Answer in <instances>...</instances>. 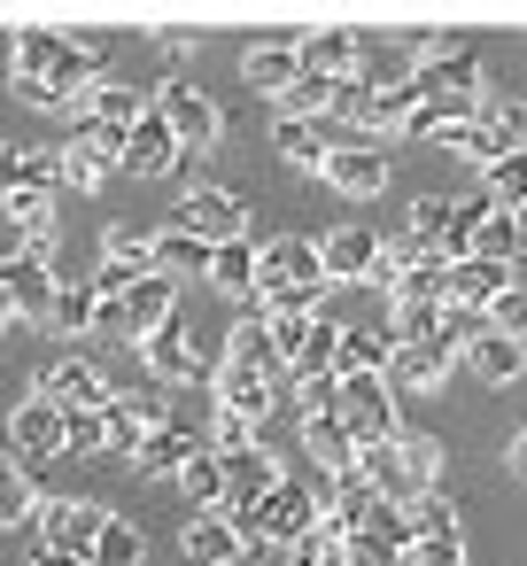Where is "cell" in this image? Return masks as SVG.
Listing matches in <instances>:
<instances>
[{
    "mask_svg": "<svg viewBox=\"0 0 527 566\" xmlns=\"http://www.w3.org/2000/svg\"><path fill=\"white\" fill-rule=\"evenodd\" d=\"M102 71H109V40L102 32H86V40H63V55H55V71H48V86H32V102L48 109V117H71L94 86H102Z\"/></svg>",
    "mask_w": 527,
    "mask_h": 566,
    "instance_id": "6da1fadb",
    "label": "cell"
},
{
    "mask_svg": "<svg viewBox=\"0 0 527 566\" xmlns=\"http://www.w3.org/2000/svg\"><path fill=\"white\" fill-rule=\"evenodd\" d=\"M156 117L179 133V148H187V156H202V148H218V140H225V109H218L194 78H179V71L156 86Z\"/></svg>",
    "mask_w": 527,
    "mask_h": 566,
    "instance_id": "7a4b0ae2",
    "label": "cell"
},
{
    "mask_svg": "<svg viewBox=\"0 0 527 566\" xmlns=\"http://www.w3.org/2000/svg\"><path fill=\"white\" fill-rule=\"evenodd\" d=\"M55 295H63V280H55V256H0V311L9 318H24V326H48L55 318Z\"/></svg>",
    "mask_w": 527,
    "mask_h": 566,
    "instance_id": "3957f363",
    "label": "cell"
},
{
    "mask_svg": "<svg viewBox=\"0 0 527 566\" xmlns=\"http://www.w3.org/2000/svg\"><path fill=\"white\" fill-rule=\"evenodd\" d=\"M171 226L202 233L210 249H225V241H256V218H249V202H241L233 187H187V195H179V218H171Z\"/></svg>",
    "mask_w": 527,
    "mask_h": 566,
    "instance_id": "277c9868",
    "label": "cell"
},
{
    "mask_svg": "<svg viewBox=\"0 0 527 566\" xmlns=\"http://www.w3.org/2000/svg\"><path fill=\"white\" fill-rule=\"evenodd\" d=\"M32 527H40V551H71V558H86V566H94V543H102V527H109V504L63 496V504H40V512H32Z\"/></svg>",
    "mask_w": 527,
    "mask_h": 566,
    "instance_id": "5b68a950",
    "label": "cell"
},
{
    "mask_svg": "<svg viewBox=\"0 0 527 566\" xmlns=\"http://www.w3.org/2000/svg\"><path fill=\"white\" fill-rule=\"evenodd\" d=\"M341 427L357 442H403V411L388 380H341Z\"/></svg>",
    "mask_w": 527,
    "mask_h": 566,
    "instance_id": "8992f818",
    "label": "cell"
},
{
    "mask_svg": "<svg viewBox=\"0 0 527 566\" xmlns=\"http://www.w3.org/2000/svg\"><path fill=\"white\" fill-rule=\"evenodd\" d=\"M179 318V280L171 272H156V280H140L133 295H125V311H102V326L109 334H133V342H148V334H164Z\"/></svg>",
    "mask_w": 527,
    "mask_h": 566,
    "instance_id": "52a82bcc",
    "label": "cell"
},
{
    "mask_svg": "<svg viewBox=\"0 0 527 566\" xmlns=\"http://www.w3.org/2000/svg\"><path fill=\"white\" fill-rule=\"evenodd\" d=\"M388 171H396V164H388L380 140H341V148L326 156V187L349 195V202H372V195L388 187Z\"/></svg>",
    "mask_w": 527,
    "mask_h": 566,
    "instance_id": "ba28073f",
    "label": "cell"
},
{
    "mask_svg": "<svg viewBox=\"0 0 527 566\" xmlns=\"http://www.w3.org/2000/svg\"><path fill=\"white\" fill-rule=\"evenodd\" d=\"M32 396H48V403H63V411H102L117 388H109V380H102V365H86V357H48Z\"/></svg>",
    "mask_w": 527,
    "mask_h": 566,
    "instance_id": "9c48e42d",
    "label": "cell"
},
{
    "mask_svg": "<svg viewBox=\"0 0 527 566\" xmlns=\"http://www.w3.org/2000/svg\"><path fill=\"white\" fill-rule=\"evenodd\" d=\"M210 388H218V411H241V419H272V403H287V380H272V373H256V365H218L210 373Z\"/></svg>",
    "mask_w": 527,
    "mask_h": 566,
    "instance_id": "30bf717a",
    "label": "cell"
},
{
    "mask_svg": "<svg viewBox=\"0 0 527 566\" xmlns=\"http://www.w3.org/2000/svg\"><path fill=\"white\" fill-rule=\"evenodd\" d=\"M187 164H194V156L179 148V133L148 109V117L133 125V140H125V171H133V179H179Z\"/></svg>",
    "mask_w": 527,
    "mask_h": 566,
    "instance_id": "8fae6325",
    "label": "cell"
},
{
    "mask_svg": "<svg viewBox=\"0 0 527 566\" xmlns=\"http://www.w3.org/2000/svg\"><path fill=\"white\" fill-rule=\"evenodd\" d=\"M241 78H249L256 94H272V102H287V94H295V78H303V40H287V32H272V40H256V48L241 55Z\"/></svg>",
    "mask_w": 527,
    "mask_h": 566,
    "instance_id": "7c38bea8",
    "label": "cell"
},
{
    "mask_svg": "<svg viewBox=\"0 0 527 566\" xmlns=\"http://www.w3.org/2000/svg\"><path fill=\"white\" fill-rule=\"evenodd\" d=\"M287 280H326V256L310 233H280V241H256V287H287ZM334 287V280H326Z\"/></svg>",
    "mask_w": 527,
    "mask_h": 566,
    "instance_id": "4fadbf2b",
    "label": "cell"
},
{
    "mask_svg": "<svg viewBox=\"0 0 527 566\" xmlns=\"http://www.w3.org/2000/svg\"><path fill=\"white\" fill-rule=\"evenodd\" d=\"M519 280H512V264H488V256H465V264H450V287H442V303L450 311H496L504 295H512Z\"/></svg>",
    "mask_w": 527,
    "mask_h": 566,
    "instance_id": "5bb4252c",
    "label": "cell"
},
{
    "mask_svg": "<svg viewBox=\"0 0 527 566\" xmlns=\"http://www.w3.org/2000/svg\"><path fill=\"white\" fill-rule=\"evenodd\" d=\"M9 450H17L24 465H40V458H63V403H48V396H24V403L9 411Z\"/></svg>",
    "mask_w": 527,
    "mask_h": 566,
    "instance_id": "9a60e30c",
    "label": "cell"
},
{
    "mask_svg": "<svg viewBox=\"0 0 527 566\" xmlns=\"http://www.w3.org/2000/svg\"><path fill=\"white\" fill-rule=\"evenodd\" d=\"M280 481H287L280 450H264V442L233 450V458H225V512H249V504H264V496H272Z\"/></svg>",
    "mask_w": 527,
    "mask_h": 566,
    "instance_id": "2e32d148",
    "label": "cell"
},
{
    "mask_svg": "<svg viewBox=\"0 0 527 566\" xmlns=\"http://www.w3.org/2000/svg\"><path fill=\"white\" fill-rule=\"evenodd\" d=\"M318 256H326V280H334V287H372L380 241H372L365 226H334V233L318 241Z\"/></svg>",
    "mask_w": 527,
    "mask_h": 566,
    "instance_id": "e0dca14e",
    "label": "cell"
},
{
    "mask_svg": "<svg viewBox=\"0 0 527 566\" xmlns=\"http://www.w3.org/2000/svg\"><path fill=\"white\" fill-rule=\"evenodd\" d=\"M272 148L303 171V179H326V156L341 148L334 125H303V117H272Z\"/></svg>",
    "mask_w": 527,
    "mask_h": 566,
    "instance_id": "ac0fdd59",
    "label": "cell"
},
{
    "mask_svg": "<svg viewBox=\"0 0 527 566\" xmlns=\"http://www.w3.org/2000/svg\"><path fill=\"white\" fill-rule=\"evenodd\" d=\"M349 481H357V489H372V496H388V504H411V496H419V481L403 473V450H396V442H357Z\"/></svg>",
    "mask_w": 527,
    "mask_h": 566,
    "instance_id": "d6986e66",
    "label": "cell"
},
{
    "mask_svg": "<svg viewBox=\"0 0 527 566\" xmlns=\"http://www.w3.org/2000/svg\"><path fill=\"white\" fill-rule=\"evenodd\" d=\"M450 349L442 342H396V365H388V388H403V396H434L442 380H450Z\"/></svg>",
    "mask_w": 527,
    "mask_h": 566,
    "instance_id": "ffe728a7",
    "label": "cell"
},
{
    "mask_svg": "<svg viewBox=\"0 0 527 566\" xmlns=\"http://www.w3.org/2000/svg\"><path fill=\"white\" fill-rule=\"evenodd\" d=\"M303 458H310L318 473L349 481V465H357V434L341 427V411H318V419H303Z\"/></svg>",
    "mask_w": 527,
    "mask_h": 566,
    "instance_id": "44dd1931",
    "label": "cell"
},
{
    "mask_svg": "<svg viewBox=\"0 0 527 566\" xmlns=\"http://www.w3.org/2000/svg\"><path fill=\"white\" fill-rule=\"evenodd\" d=\"M194 450H202V442H194V427H187V419H171V427H156V434L133 450V473H148V481H179Z\"/></svg>",
    "mask_w": 527,
    "mask_h": 566,
    "instance_id": "7402d4cb",
    "label": "cell"
},
{
    "mask_svg": "<svg viewBox=\"0 0 527 566\" xmlns=\"http://www.w3.org/2000/svg\"><path fill=\"white\" fill-rule=\"evenodd\" d=\"M179 551H187L194 566H233L249 543L233 535V520H225V512H187V527H179Z\"/></svg>",
    "mask_w": 527,
    "mask_h": 566,
    "instance_id": "603a6c76",
    "label": "cell"
},
{
    "mask_svg": "<svg viewBox=\"0 0 527 566\" xmlns=\"http://www.w3.org/2000/svg\"><path fill=\"white\" fill-rule=\"evenodd\" d=\"M140 357H148V373H156V380H202V373H210V365H202V349H194V334H187L179 318H171L164 334H148V342H140Z\"/></svg>",
    "mask_w": 527,
    "mask_h": 566,
    "instance_id": "cb8c5ba5",
    "label": "cell"
},
{
    "mask_svg": "<svg viewBox=\"0 0 527 566\" xmlns=\"http://www.w3.org/2000/svg\"><path fill=\"white\" fill-rule=\"evenodd\" d=\"M388 365H396V334L341 326V357H334V373H341V380H388Z\"/></svg>",
    "mask_w": 527,
    "mask_h": 566,
    "instance_id": "d4e9b609",
    "label": "cell"
},
{
    "mask_svg": "<svg viewBox=\"0 0 527 566\" xmlns=\"http://www.w3.org/2000/svg\"><path fill=\"white\" fill-rule=\"evenodd\" d=\"M102 264H125L133 280H148V272H164V264H156V226H133V218H117V226H102Z\"/></svg>",
    "mask_w": 527,
    "mask_h": 566,
    "instance_id": "484cf974",
    "label": "cell"
},
{
    "mask_svg": "<svg viewBox=\"0 0 527 566\" xmlns=\"http://www.w3.org/2000/svg\"><path fill=\"white\" fill-rule=\"evenodd\" d=\"M465 373H473V380H488V388H504V380H519V373H527V342H512V334H496V326H488V334L465 349Z\"/></svg>",
    "mask_w": 527,
    "mask_h": 566,
    "instance_id": "4316f807",
    "label": "cell"
},
{
    "mask_svg": "<svg viewBox=\"0 0 527 566\" xmlns=\"http://www.w3.org/2000/svg\"><path fill=\"white\" fill-rule=\"evenodd\" d=\"M481 133H488V164L496 156H527V102L519 94H488L481 102Z\"/></svg>",
    "mask_w": 527,
    "mask_h": 566,
    "instance_id": "83f0119b",
    "label": "cell"
},
{
    "mask_svg": "<svg viewBox=\"0 0 527 566\" xmlns=\"http://www.w3.org/2000/svg\"><path fill=\"white\" fill-rule=\"evenodd\" d=\"M357 63H365V32H318V40H303V71H318V78H357Z\"/></svg>",
    "mask_w": 527,
    "mask_h": 566,
    "instance_id": "f1b7e54d",
    "label": "cell"
},
{
    "mask_svg": "<svg viewBox=\"0 0 527 566\" xmlns=\"http://www.w3.org/2000/svg\"><path fill=\"white\" fill-rule=\"evenodd\" d=\"M55 55H63V32H17V48H9V78H17L24 94H32V86H48Z\"/></svg>",
    "mask_w": 527,
    "mask_h": 566,
    "instance_id": "f546056e",
    "label": "cell"
},
{
    "mask_svg": "<svg viewBox=\"0 0 527 566\" xmlns=\"http://www.w3.org/2000/svg\"><path fill=\"white\" fill-rule=\"evenodd\" d=\"M32 512H40V481H32V465H24L9 442H0V520L17 527V520H32Z\"/></svg>",
    "mask_w": 527,
    "mask_h": 566,
    "instance_id": "4dcf8cb0",
    "label": "cell"
},
{
    "mask_svg": "<svg viewBox=\"0 0 527 566\" xmlns=\"http://www.w3.org/2000/svg\"><path fill=\"white\" fill-rule=\"evenodd\" d=\"M78 109H86V117H102V125H117V133H133V125H140V117L156 109V102H140L133 86H117V78H102V86H94V94H86ZM78 109H71V117H78Z\"/></svg>",
    "mask_w": 527,
    "mask_h": 566,
    "instance_id": "1f68e13d",
    "label": "cell"
},
{
    "mask_svg": "<svg viewBox=\"0 0 527 566\" xmlns=\"http://www.w3.org/2000/svg\"><path fill=\"white\" fill-rule=\"evenodd\" d=\"M210 256H218V249H210L202 233H187V226H156V264H164L171 280H179V272H202V280H210Z\"/></svg>",
    "mask_w": 527,
    "mask_h": 566,
    "instance_id": "d6a6232c",
    "label": "cell"
},
{
    "mask_svg": "<svg viewBox=\"0 0 527 566\" xmlns=\"http://www.w3.org/2000/svg\"><path fill=\"white\" fill-rule=\"evenodd\" d=\"M210 287L233 295V303H249V295H256V241H225V249L210 256Z\"/></svg>",
    "mask_w": 527,
    "mask_h": 566,
    "instance_id": "836d02e7",
    "label": "cell"
},
{
    "mask_svg": "<svg viewBox=\"0 0 527 566\" xmlns=\"http://www.w3.org/2000/svg\"><path fill=\"white\" fill-rule=\"evenodd\" d=\"M179 489H187V504H194V512H225V458H218V450L202 442V450L187 458Z\"/></svg>",
    "mask_w": 527,
    "mask_h": 566,
    "instance_id": "e575fe53",
    "label": "cell"
},
{
    "mask_svg": "<svg viewBox=\"0 0 527 566\" xmlns=\"http://www.w3.org/2000/svg\"><path fill=\"white\" fill-rule=\"evenodd\" d=\"M102 326V295H94V280H71L63 295H55V318H48V334H94Z\"/></svg>",
    "mask_w": 527,
    "mask_h": 566,
    "instance_id": "d590c367",
    "label": "cell"
},
{
    "mask_svg": "<svg viewBox=\"0 0 527 566\" xmlns=\"http://www.w3.org/2000/svg\"><path fill=\"white\" fill-rule=\"evenodd\" d=\"M225 357H233V365H256V373H272V380H287V357L272 349L264 318H241V326L225 334Z\"/></svg>",
    "mask_w": 527,
    "mask_h": 566,
    "instance_id": "8d00e7d4",
    "label": "cell"
},
{
    "mask_svg": "<svg viewBox=\"0 0 527 566\" xmlns=\"http://www.w3.org/2000/svg\"><path fill=\"white\" fill-rule=\"evenodd\" d=\"M125 140H133V133H117V125H102V117H86V109H78L63 148H78V156H94V164H109V171H117V164H125Z\"/></svg>",
    "mask_w": 527,
    "mask_h": 566,
    "instance_id": "74e56055",
    "label": "cell"
},
{
    "mask_svg": "<svg viewBox=\"0 0 527 566\" xmlns=\"http://www.w3.org/2000/svg\"><path fill=\"white\" fill-rule=\"evenodd\" d=\"M403 527H411V543H419V535H457V504H450V489H419V496L403 504Z\"/></svg>",
    "mask_w": 527,
    "mask_h": 566,
    "instance_id": "f35d334b",
    "label": "cell"
},
{
    "mask_svg": "<svg viewBox=\"0 0 527 566\" xmlns=\"http://www.w3.org/2000/svg\"><path fill=\"white\" fill-rule=\"evenodd\" d=\"M481 195H488L496 210H527V156H496V164H481Z\"/></svg>",
    "mask_w": 527,
    "mask_h": 566,
    "instance_id": "ab89813d",
    "label": "cell"
},
{
    "mask_svg": "<svg viewBox=\"0 0 527 566\" xmlns=\"http://www.w3.org/2000/svg\"><path fill=\"white\" fill-rule=\"evenodd\" d=\"M0 210H9V233H55V195H40V187H9Z\"/></svg>",
    "mask_w": 527,
    "mask_h": 566,
    "instance_id": "60d3db41",
    "label": "cell"
},
{
    "mask_svg": "<svg viewBox=\"0 0 527 566\" xmlns=\"http://www.w3.org/2000/svg\"><path fill=\"white\" fill-rule=\"evenodd\" d=\"M396 450H403V473H411L419 489H442V473H450V450H442L434 434H411V427H403V442H396Z\"/></svg>",
    "mask_w": 527,
    "mask_h": 566,
    "instance_id": "b9f144b4",
    "label": "cell"
},
{
    "mask_svg": "<svg viewBox=\"0 0 527 566\" xmlns=\"http://www.w3.org/2000/svg\"><path fill=\"white\" fill-rule=\"evenodd\" d=\"M318 295H326V280H287V287H256V318H272V311L318 318Z\"/></svg>",
    "mask_w": 527,
    "mask_h": 566,
    "instance_id": "7bdbcfd3",
    "label": "cell"
},
{
    "mask_svg": "<svg viewBox=\"0 0 527 566\" xmlns=\"http://www.w3.org/2000/svg\"><path fill=\"white\" fill-rule=\"evenodd\" d=\"M140 558H148V535L109 512V527H102V543H94V566H140Z\"/></svg>",
    "mask_w": 527,
    "mask_h": 566,
    "instance_id": "ee69618b",
    "label": "cell"
},
{
    "mask_svg": "<svg viewBox=\"0 0 527 566\" xmlns=\"http://www.w3.org/2000/svg\"><path fill=\"white\" fill-rule=\"evenodd\" d=\"M473 256H488V264H512V256H519V226H512V210H496V218L473 233Z\"/></svg>",
    "mask_w": 527,
    "mask_h": 566,
    "instance_id": "f6af8a7d",
    "label": "cell"
},
{
    "mask_svg": "<svg viewBox=\"0 0 527 566\" xmlns=\"http://www.w3.org/2000/svg\"><path fill=\"white\" fill-rule=\"evenodd\" d=\"M442 287H450V272H442V264H411V272L396 280V295H388V303H396V311H403V303H442Z\"/></svg>",
    "mask_w": 527,
    "mask_h": 566,
    "instance_id": "bcb514c9",
    "label": "cell"
},
{
    "mask_svg": "<svg viewBox=\"0 0 527 566\" xmlns=\"http://www.w3.org/2000/svg\"><path fill=\"white\" fill-rule=\"evenodd\" d=\"M63 450H71V458H94V450H109V427H102V411H63Z\"/></svg>",
    "mask_w": 527,
    "mask_h": 566,
    "instance_id": "7dc6e473",
    "label": "cell"
},
{
    "mask_svg": "<svg viewBox=\"0 0 527 566\" xmlns=\"http://www.w3.org/2000/svg\"><path fill=\"white\" fill-rule=\"evenodd\" d=\"M388 334H396V342H434V334H442V303H403V311L388 318Z\"/></svg>",
    "mask_w": 527,
    "mask_h": 566,
    "instance_id": "c3c4849f",
    "label": "cell"
},
{
    "mask_svg": "<svg viewBox=\"0 0 527 566\" xmlns=\"http://www.w3.org/2000/svg\"><path fill=\"white\" fill-rule=\"evenodd\" d=\"M256 442V419H241V411H210V450L218 458H233V450H249Z\"/></svg>",
    "mask_w": 527,
    "mask_h": 566,
    "instance_id": "681fc988",
    "label": "cell"
},
{
    "mask_svg": "<svg viewBox=\"0 0 527 566\" xmlns=\"http://www.w3.org/2000/svg\"><path fill=\"white\" fill-rule=\"evenodd\" d=\"M403 566H465V535H419L403 551Z\"/></svg>",
    "mask_w": 527,
    "mask_h": 566,
    "instance_id": "f907efd6",
    "label": "cell"
},
{
    "mask_svg": "<svg viewBox=\"0 0 527 566\" xmlns=\"http://www.w3.org/2000/svg\"><path fill=\"white\" fill-rule=\"evenodd\" d=\"M102 179H109V164H94V156H78V148H63V187H71V195H94Z\"/></svg>",
    "mask_w": 527,
    "mask_h": 566,
    "instance_id": "816d5d0a",
    "label": "cell"
},
{
    "mask_svg": "<svg viewBox=\"0 0 527 566\" xmlns=\"http://www.w3.org/2000/svg\"><path fill=\"white\" fill-rule=\"evenodd\" d=\"M264 334H272V349H280V357H295V349L310 342V318H295V311H272V318H264Z\"/></svg>",
    "mask_w": 527,
    "mask_h": 566,
    "instance_id": "f5cc1de1",
    "label": "cell"
},
{
    "mask_svg": "<svg viewBox=\"0 0 527 566\" xmlns=\"http://www.w3.org/2000/svg\"><path fill=\"white\" fill-rule=\"evenodd\" d=\"M341 558H349V566H403V551H396L388 535H349Z\"/></svg>",
    "mask_w": 527,
    "mask_h": 566,
    "instance_id": "db71d44e",
    "label": "cell"
},
{
    "mask_svg": "<svg viewBox=\"0 0 527 566\" xmlns=\"http://www.w3.org/2000/svg\"><path fill=\"white\" fill-rule=\"evenodd\" d=\"M488 326H496V334H512V342H527V287H512V295L488 311Z\"/></svg>",
    "mask_w": 527,
    "mask_h": 566,
    "instance_id": "11a10c76",
    "label": "cell"
},
{
    "mask_svg": "<svg viewBox=\"0 0 527 566\" xmlns=\"http://www.w3.org/2000/svg\"><path fill=\"white\" fill-rule=\"evenodd\" d=\"M24 164H32V148H24V140H9V133H0V195H9V187L24 179Z\"/></svg>",
    "mask_w": 527,
    "mask_h": 566,
    "instance_id": "9f6ffc18",
    "label": "cell"
},
{
    "mask_svg": "<svg viewBox=\"0 0 527 566\" xmlns=\"http://www.w3.org/2000/svg\"><path fill=\"white\" fill-rule=\"evenodd\" d=\"M504 473H519V481H527V427L504 442Z\"/></svg>",
    "mask_w": 527,
    "mask_h": 566,
    "instance_id": "6f0895ef",
    "label": "cell"
},
{
    "mask_svg": "<svg viewBox=\"0 0 527 566\" xmlns=\"http://www.w3.org/2000/svg\"><path fill=\"white\" fill-rule=\"evenodd\" d=\"M32 566H86V558H71V551H32Z\"/></svg>",
    "mask_w": 527,
    "mask_h": 566,
    "instance_id": "680465c9",
    "label": "cell"
},
{
    "mask_svg": "<svg viewBox=\"0 0 527 566\" xmlns=\"http://www.w3.org/2000/svg\"><path fill=\"white\" fill-rule=\"evenodd\" d=\"M512 226H519V249H527V210H512Z\"/></svg>",
    "mask_w": 527,
    "mask_h": 566,
    "instance_id": "91938a15",
    "label": "cell"
},
{
    "mask_svg": "<svg viewBox=\"0 0 527 566\" xmlns=\"http://www.w3.org/2000/svg\"><path fill=\"white\" fill-rule=\"evenodd\" d=\"M9 48H17V40H9V32H0V63H9Z\"/></svg>",
    "mask_w": 527,
    "mask_h": 566,
    "instance_id": "94428289",
    "label": "cell"
},
{
    "mask_svg": "<svg viewBox=\"0 0 527 566\" xmlns=\"http://www.w3.org/2000/svg\"><path fill=\"white\" fill-rule=\"evenodd\" d=\"M0 334H9V311H0Z\"/></svg>",
    "mask_w": 527,
    "mask_h": 566,
    "instance_id": "6125c7cd",
    "label": "cell"
},
{
    "mask_svg": "<svg viewBox=\"0 0 527 566\" xmlns=\"http://www.w3.org/2000/svg\"><path fill=\"white\" fill-rule=\"evenodd\" d=\"M326 566H349V558H326Z\"/></svg>",
    "mask_w": 527,
    "mask_h": 566,
    "instance_id": "be15d7a7",
    "label": "cell"
},
{
    "mask_svg": "<svg viewBox=\"0 0 527 566\" xmlns=\"http://www.w3.org/2000/svg\"><path fill=\"white\" fill-rule=\"evenodd\" d=\"M0 535H9V520H0Z\"/></svg>",
    "mask_w": 527,
    "mask_h": 566,
    "instance_id": "e7e4bbea",
    "label": "cell"
}]
</instances>
